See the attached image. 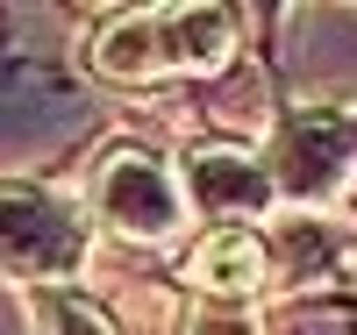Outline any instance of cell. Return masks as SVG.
<instances>
[{"instance_id": "5", "label": "cell", "mask_w": 357, "mask_h": 335, "mask_svg": "<svg viewBox=\"0 0 357 335\" xmlns=\"http://www.w3.org/2000/svg\"><path fill=\"white\" fill-rule=\"evenodd\" d=\"M186 279L200 299H250L272 279V250H264L257 228H207L186 257Z\"/></svg>"}, {"instance_id": "9", "label": "cell", "mask_w": 357, "mask_h": 335, "mask_svg": "<svg viewBox=\"0 0 357 335\" xmlns=\"http://www.w3.org/2000/svg\"><path fill=\"white\" fill-rule=\"evenodd\" d=\"M178 335H264V321L243 299H193V307L178 314Z\"/></svg>"}, {"instance_id": "4", "label": "cell", "mask_w": 357, "mask_h": 335, "mask_svg": "<svg viewBox=\"0 0 357 335\" xmlns=\"http://www.w3.org/2000/svg\"><path fill=\"white\" fill-rule=\"evenodd\" d=\"M178 186H186V207H200L215 228H250L279 207L272 164H257L250 150H229V143H193L178 164Z\"/></svg>"}, {"instance_id": "3", "label": "cell", "mask_w": 357, "mask_h": 335, "mask_svg": "<svg viewBox=\"0 0 357 335\" xmlns=\"http://www.w3.org/2000/svg\"><path fill=\"white\" fill-rule=\"evenodd\" d=\"M357 171V114L343 107H293L272 136V186L293 207H321Z\"/></svg>"}, {"instance_id": "6", "label": "cell", "mask_w": 357, "mask_h": 335, "mask_svg": "<svg viewBox=\"0 0 357 335\" xmlns=\"http://www.w3.org/2000/svg\"><path fill=\"white\" fill-rule=\"evenodd\" d=\"M158 43H165V72H222L236 50V15L229 8H158Z\"/></svg>"}, {"instance_id": "2", "label": "cell", "mask_w": 357, "mask_h": 335, "mask_svg": "<svg viewBox=\"0 0 357 335\" xmlns=\"http://www.w3.org/2000/svg\"><path fill=\"white\" fill-rule=\"evenodd\" d=\"M93 215L122 235V242H172L186 228V186H178V171L158 157V150L143 143H122L107 150L100 171H93Z\"/></svg>"}, {"instance_id": "8", "label": "cell", "mask_w": 357, "mask_h": 335, "mask_svg": "<svg viewBox=\"0 0 357 335\" xmlns=\"http://www.w3.org/2000/svg\"><path fill=\"white\" fill-rule=\"evenodd\" d=\"M29 321H36V335H114V321L93 307V299H79L65 286L29 293Z\"/></svg>"}, {"instance_id": "1", "label": "cell", "mask_w": 357, "mask_h": 335, "mask_svg": "<svg viewBox=\"0 0 357 335\" xmlns=\"http://www.w3.org/2000/svg\"><path fill=\"white\" fill-rule=\"evenodd\" d=\"M93 250V215L50 186H0V279L22 286H57L72 279Z\"/></svg>"}, {"instance_id": "7", "label": "cell", "mask_w": 357, "mask_h": 335, "mask_svg": "<svg viewBox=\"0 0 357 335\" xmlns=\"http://www.w3.org/2000/svg\"><path fill=\"white\" fill-rule=\"evenodd\" d=\"M93 72L114 86H143L165 72V43H158V8H129L114 15L100 36H93Z\"/></svg>"}]
</instances>
